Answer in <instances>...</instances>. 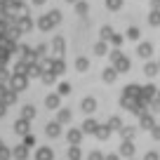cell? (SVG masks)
I'll return each mask as SVG.
<instances>
[{"label": "cell", "instance_id": "6da1fadb", "mask_svg": "<svg viewBox=\"0 0 160 160\" xmlns=\"http://www.w3.org/2000/svg\"><path fill=\"white\" fill-rule=\"evenodd\" d=\"M10 54H12V40L7 38V33L2 31V26H0V66L7 61Z\"/></svg>", "mask_w": 160, "mask_h": 160}]
</instances>
